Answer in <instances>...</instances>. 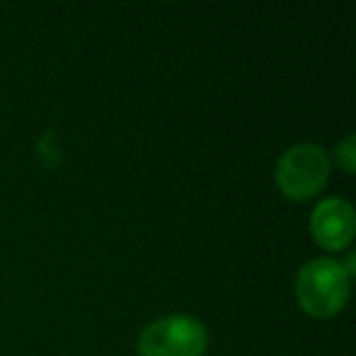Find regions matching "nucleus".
I'll use <instances>...</instances> for the list:
<instances>
[{"label":"nucleus","instance_id":"obj_2","mask_svg":"<svg viewBox=\"0 0 356 356\" xmlns=\"http://www.w3.org/2000/svg\"><path fill=\"white\" fill-rule=\"evenodd\" d=\"M330 168V154L320 144H293L276 163V184L291 200H307L325 188Z\"/></svg>","mask_w":356,"mask_h":356},{"label":"nucleus","instance_id":"obj_1","mask_svg":"<svg viewBox=\"0 0 356 356\" xmlns=\"http://www.w3.org/2000/svg\"><path fill=\"white\" fill-rule=\"evenodd\" d=\"M351 291V276L344 264L332 257L310 259L298 271L296 298L310 317H332L346 305Z\"/></svg>","mask_w":356,"mask_h":356},{"label":"nucleus","instance_id":"obj_4","mask_svg":"<svg viewBox=\"0 0 356 356\" xmlns=\"http://www.w3.org/2000/svg\"><path fill=\"white\" fill-rule=\"evenodd\" d=\"M310 232L320 247L325 249H344L354 239L356 215L354 205L346 198H325L315 205L310 218Z\"/></svg>","mask_w":356,"mask_h":356},{"label":"nucleus","instance_id":"obj_3","mask_svg":"<svg viewBox=\"0 0 356 356\" xmlns=\"http://www.w3.org/2000/svg\"><path fill=\"white\" fill-rule=\"evenodd\" d=\"M208 330L191 315L159 317L142 330L137 339L139 356H203Z\"/></svg>","mask_w":356,"mask_h":356},{"label":"nucleus","instance_id":"obj_5","mask_svg":"<svg viewBox=\"0 0 356 356\" xmlns=\"http://www.w3.org/2000/svg\"><path fill=\"white\" fill-rule=\"evenodd\" d=\"M354 134H346L334 149V156H337V163H339L344 171H354L356 168V147H354Z\"/></svg>","mask_w":356,"mask_h":356}]
</instances>
